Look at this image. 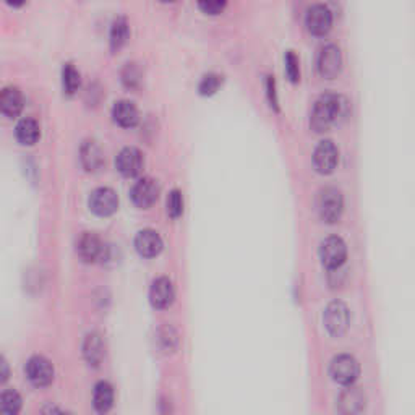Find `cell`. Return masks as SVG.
Here are the masks:
<instances>
[{
    "label": "cell",
    "instance_id": "6da1fadb",
    "mask_svg": "<svg viewBox=\"0 0 415 415\" xmlns=\"http://www.w3.org/2000/svg\"><path fill=\"white\" fill-rule=\"evenodd\" d=\"M347 101L345 97L334 95V93H324L313 104L311 111L310 125L315 132H323L331 123L347 113Z\"/></svg>",
    "mask_w": 415,
    "mask_h": 415
},
{
    "label": "cell",
    "instance_id": "7a4b0ae2",
    "mask_svg": "<svg viewBox=\"0 0 415 415\" xmlns=\"http://www.w3.org/2000/svg\"><path fill=\"white\" fill-rule=\"evenodd\" d=\"M329 375L336 383L343 384V386H352V383L360 375V365L352 355L340 354L331 360Z\"/></svg>",
    "mask_w": 415,
    "mask_h": 415
},
{
    "label": "cell",
    "instance_id": "3957f363",
    "mask_svg": "<svg viewBox=\"0 0 415 415\" xmlns=\"http://www.w3.org/2000/svg\"><path fill=\"white\" fill-rule=\"evenodd\" d=\"M344 208L343 194L336 187H324L318 195V212L321 219L326 222H334L339 219Z\"/></svg>",
    "mask_w": 415,
    "mask_h": 415
},
{
    "label": "cell",
    "instance_id": "277c9868",
    "mask_svg": "<svg viewBox=\"0 0 415 415\" xmlns=\"http://www.w3.org/2000/svg\"><path fill=\"white\" fill-rule=\"evenodd\" d=\"M347 256V245L338 235L326 237L320 245V258L326 268L336 269L345 261Z\"/></svg>",
    "mask_w": 415,
    "mask_h": 415
},
{
    "label": "cell",
    "instance_id": "5b68a950",
    "mask_svg": "<svg viewBox=\"0 0 415 415\" xmlns=\"http://www.w3.org/2000/svg\"><path fill=\"white\" fill-rule=\"evenodd\" d=\"M324 326L329 331V334L340 336L344 334L349 328V308L347 305L340 302V300H334L331 302L324 310Z\"/></svg>",
    "mask_w": 415,
    "mask_h": 415
},
{
    "label": "cell",
    "instance_id": "8992f818",
    "mask_svg": "<svg viewBox=\"0 0 415 415\" xmlns=\"http://www.w3.org/2000/svg\"><path fill=\"white\" fill-rule=\"evenodd\" d=\"M26 377L34 386H47L54 379L52 363L46 357H42V355H34L26 363Z\"/></svg>",
    "mask_w": 415,
    "mask_h": 415
},
{
    "label": "cell",
    "instance_id": "52a82bcc",
    "mask_svg": "<svg viewBox=\"0 0 415 415\" xmlns=\"http://www.w3.org/2000/svg\"><path fill=\"white\" fill-rule=\"evenodd\" d=\"M157 195H159V185L151 177H141L130 189L132 201L140 208H148L155 203Z\"/></svg>",
    "mask_w": 415,
    "mask_h": 415
},
{
    "label": "cell",
    "instance_id": "ba28073f",
    "mask_svg": "<svg viewBox=\"0 0 415 415\" xmlns=\"http://www.w3.org/2000/svg\"><path fill=\"white\" fill-rule=\"evenodd\" d=\"M90 208L93 212L100 216H109L117 210L118 206V196L116 191L109 187H97L90 194Z\"/></svg>",
    "mask_w": 415,
    "mask_h": 415
},
{
    "label": "cell",
    "instance_id": "9c48e42d",
    "mask_svg": "<svg viewBox=\"0 0 415 415\" xmlns=\"http://www.w3.org/2000/svg\"><path fill=\"white\" fill-rule=\"evenodd\" d=\"M77 251L83 261L93 263V261L102 258L106 246H104L100 235H96L95 232H83L80 239H78Z\"/></svg>",
    "mask_w": 415,
    "mask_h": 415
},
{
    "label": "cell",
    "instance_id": "30bf717a",
    "mask_svg": "<svg viewBox=\"0 0 415 415\" xmlns=\"http://www.w3.org/2000/svg\"><path fill=\"white\" fill-rule=\"evenodd\" d=\"M367 396L360 388L349 386L339 394L338 398V411L340 415H359L365 409Z\"/></svg>",
    "mask_w": 415,
    "mask_h": 415
},
{
    "label": "cell",
    "instance_id": "8fae6325",
    "mask_svg": "<svg viewBox=\"0 0 415 415\" xmlns=\"http://www.w3.org/2000/svg\"><path fill=\"white\" fill-rule=\"evenodd\" d=\"M343 65V54L336 44H326L318 54V70L323 77L333 78L339 73Z\"/></svg>",
    "mask_w": 415,
    "mask_h": 415
},
{
    "label": "cell",
    "instance_id": "7c38bea8",
    "mask_svg": "<svg viewBox=\"0 0 415 415\" xmlns=\"http://www.w3.org/2000/svg\"><path fill=\"white\" fill-rule=\"evenodd\" d=\"M338 148L331 140H321L313 151V164L321 174H328L338 164Z\"/></svg>",
    "mask_w": 415,
    "mask_h": 415
},
{
    "label": "cell",
    "instance_id": "4fadbf2b",
    "mask_svg": "<svg viewBox=\"0 0 415 415\" xmlns=\"http://www.w3.org/2000/svg\"><path fill=\"white\" fill-rule=\"evenodd\" d=\"M305 23L313 34H324L329 31L331 23H333V13L324 3H315L307 10Z\"/></svg>",
    "mask_w": 415,
    "mask_h": 415
},
{
    "label": "cell",
    "instance_id": "5bb4252c",
    "mask_svg": "<svg viewBox=\"0 0 415 415\" xmlns=\"http://www.w3.org/2000/svg\"><path fill=\"white\" fill-rule=\"evenodd\" d=\"M117 171L125 177H133L141 171L143 167V155L135 146H125L118 151L116 157Z\"/></svg>",
    "mask_w": 415,
    "mask_h": 415
},
{
    "label": "cell",
    "instance_id": "9a60e30c",
    "mask_svg": "<svg viewBox=\"0 0 415 415\" xmlns=\"http://www.w3.org/2000/svg\"><path fill=\"white\" fill-rule=\"evenodd\" d=\"M175 297V290H174V284L169 278H157L155 279V283L151 284L150 289V300L152 304V307L156 308H166L174 302Z\"/></svg>",
    "mask_w": 415,
    "mask_h": 415
},
{
    "label": "cell",
    "instance_id": "2e32d148",
    "mask_svg": "<svg viewBox=\"0 0 415 415\" xmlns=\"http://www.w3.org/2000/svg\"><path fill=\"white\" fill-rule=\"evenodd\" d=\"M135 249L141 256L151 258L162 250V239L155 229H141L135 237Z\"/></svg>",
    "mask_w": 415,
    "mask_h": 415
},
{
    "label": "cell",
    "instance_id": "e0dca14e",
    "mask_svg": "<svg viewBox=\"0 0 415 415\" xmlns=\"http://www.w3.org/2000/svg\"><path fill=\"white\" fill-rule=\"evenodd\" d=\"M0 109L7 117H17L23 109V96L17 86H5L0 93Z\"/></svg>",
    "mask_w": 415,
    "mask_h": 415
},
{
    "label": "cell",
    "instance_id": "ac0fdd59",
    "mask_svg": "<svg viewBox=\"0 0 415 415\" xmlns=\"http://www.w3.org/2000/svg\"><path fill=\"white\" fill-rule=\"evenodd\" d=\"M112 117L118 125L133 127L138 120V109L135 104L128 100H120L113 104Z\"/></svg>",
    "mask_w": 415,
    "mask_h": 415
},
{
    "label": "cell",
    "instance_id": "d6986e66",
    "mask_svg": "<svg viewBox=\"0 0 415 415\" xmlns=\"http://www.w3.org/2000/svg\"><path fill=\"white\" fill-rule=\"evenodd\" d=\"M80 161L86 171H96L102 164V152L95 140H85L80 146Z\"/></svg>",
    "mask_w": 415,
    "mask_h": 415
},
{
    "label": "cell",
    "instance_id": "ffe728a7",
    "mask_svg": "<svg viewBox=\"0 0 415 415\" xmlns=\"http://www.w3.org/2000/svg\"><path fill=\"white\" fill-rule=\"evenodd\" d=\"M83 354L88 363L93 367H97L104 357V344L101 336L97 333H90L86 336L85 344H83Z\"/></svg>",
    "mask_w": 415,
    "mask_h": 415
},
{
    "label": "cell",
    "instance_id": "44dd1931",
    "mask_svg": "<svg viewBox=\"0 0 415 415\" xmlns=\"http://www.w3.org/2000/svg\"><path fill=\"white\" fill-rule=\"evenodd\" d=\"M113 404V389L107 382H100L93 391V406L100 414L111 411Z\"/></svg>",
    "mask_w": 415,
    "mask_h": 415
},
{
    "label": "cell",
    "instance_id": "7402d4cb",
    "mask_svg": "<svg viewBox=\"0 0 415 415\" xmlns=\"http://www.w3.org/2000/svg\"><path fill=\"white\" fill-rule=\"evenodd\" d=\"M15 135L23 145H33L39 138V123L31 117H23L15 127Z\"/></svg>",
    "mask_w": 415,
    "mask_h": 415
},
{
    "label": "cell",
    "instance_id": "603a6c76",
    "mask_svg": "<svg viewBox=\"0 0 415 415\" xmlns=\"http://www.w3.org/2000/svg\"><path fill=\"white\" fill-rule=\"evenodd\" d=\"M22 409V398L13 389H5L0 396V412L2 415H18Z\"/></svg>",
    "mask_w": 415,
    "mask_h": 415
},
{
    "label": "cell",
    "instance_id": "cb8c5ba5",
    "mask_svg": "<svg viewBox=\"0 0 415 415\" xmlns=\"http://www.w3.org/2000/svg\"><path fill=\"white\" fill-rule=\"evenodd\" d=\"M128 36V23L125 17H117L111 26V47L118 49Z\"/></svg>",
    "mask_w": 415,
    "mask_h": 415
},
{
    "label": "cell",
    "instance_id": "d4e9b609",
    "mask_svg": "<svg viewBox=\"0 0 415 415\" xmlns=\"http://www.w3.org/2000/svg\"><path fill=\"white\" fill-rule=\"evenodd\" d=\"M62 83H63V90H65L68 95L77 91V88L80 86V73L73 63H65L62 68Z\"/></svg>",
    "mask_w": 415,
    "mask_h": 415
},
{
    "label": "cell",
    "instance_id": "484cf974",
    "mask_svg": "<svg viewBox=\"0 0 415 415\" xmlns=\"http://www.w3.org/2000/svg\"><path fill=\"white\" fill-rule=\"evenodd\" d=\"M156 340L162 350H172L177 344V333L171 326H162V328L157 329Z\"/></svg>",
    "mask_w": 415,
    "mask_h": 415
},
{
    "label": "cell",
    "instance_id": "4316f807",
    "mask_svg": "<svg viewBox=\"0 0 415 415\" xmlns=\"http://www.w3.org/2000/svg\"><path fill=\"white\" fill-rule=\"evenodd\" d=\"M221 85V77L217 75V73H206V75H203V78H201L200 85H198V90L201 95H212L217 88H219Z\"/></svg>",
    "mask_w": 415,
    "mask_h": 415
},
{
    "label": "cell",
    "instance_id": "83f0119b",
    "mask_svg": "<svg viewBox=\"0 0 415 415\" xmlns=\"http://www.w3.org/2000/svg\"><path fill=\"white\" fill-rule=\"evenodd\" d=\"M184 211V198L179 190H172L169 196H167V212L172 217H179Z\"/></svg>",
    "mask_w": 415,
    "mask_h": 415
},
{
    "label": "cell",
    "instance_id": "f1b7e54d",
    "mask_svg": "<svg viewBox=\"0 0 415 415\" xmlns=\"http://www.w3.org/2000/svg\"><path fill=\"white\" fill-rule=\"evenodd\" d=\"M285 73L292 81H297L300 78L299 57L295 56L294 51H288V54H285Z\"/></svg>",
    "mask_w": 415,
    "mask_h": 415
},
{
    "label": "cell",
    "instance_id": "f546056e",
    "mask_svg": "<svg viewBox=\"0 0 415 415\" xmlns=\"http://www.w3.org/2000/svg\"><path fill=\"white\" fill-rule=\"evenodd\" d=\"M198 7L206 13L216 15L226 7V2H222V0H203V2L198 3Z\"/></svg>",
    "mask_w": 415,
    "mask_h": 415
},
{
    "label": "cell",
    "instance_id": "4dcf8cb0",
    "mask_svg": "<svg viewBox=\"0 0 415 415\" xmlns=\"http://www.w3.org/2000/svg\"><path fill=\"white\" fill-rule=\"evenodd\" d=\"M138 81V73L135 72V65L133 63H127L125 70H123V83L127 86H133Z\"/></svg>",
    "mask_w": 415,
    "mask_h": 415
},
{
    "label": "cell",
    "instance_id": "1f68e13d",
    "mask_svg": "<svg viewBox=\"0 0 415 415\" xmlns=\"http://www.w3.org/2000/svg\"><path fill=\"white\" fill-rule=\"evenodd\" d=\"M268 95H269V101L273 102V106H276L278 104V101H276V93H274V80L271 77H268Z\"/></svg>",
    "mask_w": 415,
    "mask_h": 415
},
{
    "label": "cell",
    "instance_id": "d6a6232c",
    "mask_svg": "<svg viewBox=\"0 0 415 415\" xmlns=\"http://www.w3.org/2000/svg\"><path fill=\"white\" fill-rule=\"evenodd\" d=\"M42 415H68V414L62 412L61 409H57V407H47V409H44Z\"/></svg>",
    "mask_w": 415,
    "mask_h": 415
},
{
    "label": "cell",
    "instance_id": "836d02e7",
    "mask_svg": "<svg viewBox=\"0 0 415 415\" xmlns=\"http://www.w3.org/2000/svg\"><path fill=\"white\" fill-rule=\"evenodd\" d=\"M0 367H2V375H0V377H2L3 382V379H7V362H5L3 359H0Z\"/></svg>",
    "mask_w": 415,
    "mask_h": 415
}]
</instances>
